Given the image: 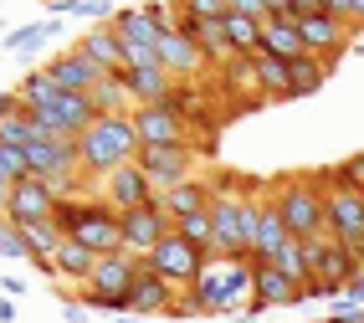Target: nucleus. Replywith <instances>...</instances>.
Instances as JSON below:
<instances>
[{
    "label": "nucleus",
    "instance_id": "33",
    "mask_svg": "<svg viewBox=\"0 0 364 323\" xmlns=\"http://www.w3.org/2000/svg\"><path fill=\"white\" fill-rule=\"evenodd\" d=\"M328 72H333V62H323V57H298V62H293V97L318 92V88L328 83Z\"/></svg>",
    "mask_w": 364,
    "mask_h": 323
},
{
    "label": "nucleus",
    "instance_id": "50",
    "mask_svg": "<svg viewBox=\"0 0 364 323\" xmlns=\"http://www.w3.org/2000/svg\"><path fill=\"white\" fill-rule=\"evenodd\" d=\"M16 108H21V97L16 92H0V113H16Z\"/></svg>",
    "mask_w": 364,
    "mask_h": 323
},
{
    "label": "nucleus",
    "instance_id": "18",
    "mask_svg": "<svg viewBox=\"0 0 364 323\" xmlns=\"http://www.w3.org/2000/svg\"><path fill=\"white\" fill-rule=\"evenodd\" d=\"M57 201H62L57 185L26 175V180L11 185V221H16V226H21V221H52L57 216Z\"/></svg>",
    "mask_w": 364,
    "mask_h": 323
},
{
    "label": "nucleus",
    "instance_id": "49",
    "mask_svg": "<svg viewBox=\"0 0 364 323\" xmlns=\"http://www.w3.org/2000/svg\"><path fill=\"white\" fill-rule=\"evenodd\" d=\"M0 221H11V185H0Z\"/></svg>",
    "mask_w": 364,
    "mask_h": 323
},
{
    "label": "nucleus",
    "instance_id": "40",
    "mask_svg": "<svg viewBox=\"0 0 364 323\" xmlns=\"http://www.w3.org/2000/svg\"><path fill=\"white\" fill-rule=\"evenodd\" d=\"M31 175V164H26V149H11V144H0V185H16V180H26Z\"/></svg>",
    "mask_w": 364,
    "mask_h": 323
},
{
    "label": "nucleus",
    "instance_id": "54",
    "mask_svg": "<svg viewBox=\"0 0 364 323\" xmlns=\"http://www.w3.org/2000/svg\"><path fill=\"white\" fill-rule=\"evenodd\" d=\"M323 323H338V318H323Z\"/></svg>",
    "mask_w": 364,
    "mask_h": 323
},
{
    "label": "nucleus",
    "instance_id": "36",
    "mask_svg": "<svg viewBox=\"0 0 364 323\" xmlns=\"http://www.w3.org/2000/svg\"><path fill=\"white\" fill-rule=\"evenodd\" d=\"M36 139V123L26 108H16V113H0V144H11V149H26Z\"/></svg>",
    "mask_w": 364,
    "mask_h": 323
},
{
    "label": "nucleus",
    "instance_id": "23",
    "mask_svg": "<svg viewBox=\"0 0 364 323\" xmlns=\"http://www.w3.org/2000/svg\"><path fill=\"white\" fill-rule=\"evenodd\" d=\"M262 52H267V57H282V62L308 57L298 21H293V16H267V26H262Z\"/></svg>",
    "mask_w": 364,
    "mask_h": 323
},
{
    "label": "nucleus",
    "instance_id": "7",
    "mask_svg": "<svg viewBox=\"0 0 364 323\" xmlns=\"http://www.w3.org/2000/svg\"><path fill=\"white\" fill-rule=\"evenodd\" d=\"M26 164H31V175L46 180V185H57L62 195H77V175H82V164H77V139H46L36 134L26 144Z\"/></svg>",
    "mask_w": 364,
    "mask_h": 323
},
{
    "label": "nucleus",
    "instance_id": "53",
    "mask_svg": "<svg viewBox=\"0 0 364 323\" xmlns=\"http://www.w3.org/2000/svg\"><path fill=\"white\" fill-rule=\"evenodd\" d=\"M359 267H364V241H359Z\"/></svg>",
    "mask_w": 364,
    "mask_h": 323
},
{
    "label": "nucleus",
    "instance_id": "43",
    "mask_svg": "<svg viewBox=\"0 0 364 323\" xmlns=\"http://www.w3.org/2000/svg\"><path fill=\"white\" fill-rule=\"evenodd\" d=\"M333 175H338V180H344L349 190H364V154H354V159H344V164H338V169H333Z\"/></svg>",
    "mask_w": 364,
    "mask_h": 323
},
{
    "label": "nucleus",
    "instance_id": "12",
    "mask_svg": "<svg viewBox=\"0 0 364 323\" xmlns=\"http://www.w3.org/2000/svg\"><path fill=\"white\" fill-rule=\"evenodd\" d=\"M113 26V36L124 41V57H129V67H149V62H159L154 57V41H159V31L149 26V16H144V6H118V16L108 21Z\"/></svg>",
    "mask_w": 364,
    "mask_h": 323
},
{
    "label": "nucleus",
    "instance_id": "4",
    "mask_svg": "<svg viewBox=\"0 0 364 323\" xmlns=\"http://www.w3.org/2000/svg\"><path fill=\"white\" fill-rule=\"evenodd\" d=\"M272 211L282 216V226L298 241L318 236L323 231V190H318V180H298V175L277 180L272 185Z\"/></svg>",
    "mask_w": 364,
    "mask_h": 323
},
{
    "label": "nucleus",
    "instance_id": "6",
    "mask_svg": "<svg viewBox=\"0 0 364 323\" xmlns=\"http://www.w3.org/2000/svg\"><path fill=\"white\" fill-rule=\"evenodd\" d=\"M318 190H323V231L333 241H344L349 252H359V241H364V195L349 190L333 169L318 175Z\"/></svg>",
    "mask_w": 364,
    "mask_h": 323
},
{
    "label": "nucleus",
    "instance_id": "21",
    "mask_svg": "<svg viewBox=\"0 0 364 323\" xmlns=\"http://www.w3.org/2000/svg\"><path fill=\"white\" fill-rule=\"evenodd\" d=\"M175 292H180V287H169L149 262H139V277H134V287H129V313H134V318L169 313V308H175Z\"/></svg>",
    "mask_w": 364,
    "mask_h": 323
},
{
    "label": "nucleus",
    "instance_id": "45",
    "mask_svg": "<svg viewBox=\"0 0 364 323\" xmlns=\"http://www.w3.org/2000/svg\"><path fill=\"white\" fill-rule=\"evenodd\" d=\"M231 11L236 16H252V21H267L272 11H267V0H231Z\"/></svg>",
    "mask_w": 364,
    "mask_h": 323
},
{
    "label": "nucleus",
    "instance_id": "25",
    "mask_svg": "<svg viewBox=\"0 0 364 323\" xmlns=\"http://www.w3.org/2000/svg\"><path fill=\"white\" fill-rule=\"evenodd\" d=\"M77 52H82V57H92L103 72H124V67H129L124 41L113 36V26H87V31L77 36Z\"/></svg>",
    "mask_w": 364,
    "mask_h": 323
},
{
    "label": "nucleus",
    "instance_id": "11",
    "mask_svg": "<svg viewBox=\"0 0 364 323\" xmlns=\"http://www.w3.org/2000/svg\"><path fill=\"white\" fill-rule=\"evenodd\" d=\"M98 190H103V206L118 211V216H129V211H139V206H154V201H159V190L149 185V175H144L139 164L113 169L108 180H98Z\"/></svg>",
    "mask_w": 364,
    "mask_h": 323
},
{
    "label": "nucleus",
    "instance_id": "1",
    "mask_svg": "<svg viewBox=\"0 0 364 323\" xmlns=\"http://www.w3.org/2000/svg\"><path fill=\"white\" fill-rule=\"evenodd\" d=\"M134 159H139L134 113H98V123L77 139V164L87 180H108L113 169H124Z\"/></svg>",
    "mask_w": 364,
    "mask_h": 323
},
{
    "label": "nucleus",
    "instance_id": "30",
    "mask_svg": "<svg viewBox=\"0 0 364 323\" xmlns=\"http://www.w3.org/2000/svg\"><path fill=\"white\" fill-rule=\"evenodd\" d=\"M221 26H226L231 57H257V52H262V26H267V21H252V16H236V11H231Z\"/></svg>",
    "mask_w": 364,
    "mask_h": 323
},
{
    "label": "nucleus",
    "instance_id": "38",
    "mask_svg": "<svg viewBox=\"0 0 364 323\" xmlns=\"http://www.w3.org/2000/svg\"><path fill=\"white\" fill-rule=\"evenodd\" d=\"M144 16H149V26L164 36V31H180V6L175 0H139Z\"/></svg>",
    "mask_w": 364,
    "mask_h": 323
},
{
    "label": "nucleus",
    "instance_id": "46",
    "mask_svg": "<svg viewBox=\"0 0 364 323\" xmlns=\"http://www.w3.org/2000/svg\"><path fill=\"white\" fill-rule=\"evenodd\" d=\"M344 297H349V303H354V308H364V267H359V272H354V277L344 282Z\"/></svg>",
    "mask_w": 364,
    "mask_h": 323
},
{
    "label": "nucleus",
    "instance_id": "24",
    "mask_svg": "<svg viewBox=\"0 0 364 323\" xmlns=\"http://www.w3.org/2000/svg\"><path fill=\"white\" fill-rule=\"evenodd\" d=\"M159 211L169 216V226L185 221V216H205V211H210V185H205V180H185V185H175V190H164V195H159Z\"/></svg>",
    "mask_w": 364,
    "mask_h": 323
},
{
    "label": "nucleus",
    "instance_id": "22",
    "mask_svg": "<svg viewBox=\"0 0 364 323\" xmlns=\"http://www.w3.org/2000/svg\"><path fill=\"white\" fill-rule=\"evenodd\" d=\"M118 83L129 88V97H134V108H149V103H164L169 92H175V78L159 67V62H149V67H124L118 72Z\"/></svg>",
    "mask_w": 364,
    "mask_h": 323
},
{
    "label": "nucleus",
    "instance_id": "27",
    "mask_svg": "<svg viewBox=\"0 0 364 323\" xmlns=\"http://www.w3.org/2000/svg\"><path fill=\"white\" fill-rule=\"evenodd\" d=\"M52 267H57V277H72V282H87V277H92V267H98V252H87L82 241H72V236H62V246H57V257H52Z\"/></svg>",
    "mask_w": 364,
    "mask_h": 323
},
{
    "label": "nucleus",
    "instance_id": "19",
    "mask_svg": "<svg viewBox=\"0 0 364 323\" xmlns=\"http://www.w3.org/2000/svg\"><path fill=\"white\" fill-rule=\"evenodd\" d=\"M298 31H303L308 57L338 62V52H344V41H349V21H344V16H333V11H318V16L298 21Z\"/></svg>",
    "mask_w": 364,
    "mask_h": 323
},
{
    "label": "nucleus",
    "instance_id": "31",
    "mask_svg": "<svg viewBox=\"0 0 364 323\" xmlns=\"http://www.w3.org/2000/svg\"><path fill=\"white\" fill-rule=\"evenodd\" d=\"M16 226V221H11ZM21 241L31 246V262H52L57 257V246H62V231H57V221H21Z\"/></svg>",
    "mask_w": 364,
    "mask_h": 323
},
{
    "label": "nucleus",
    "instance_id": "17",
    "mask_svg": "<svg viewBox=\"0 0 364 323\" xmlns=\"http://www.w3.org/2000/svg\"><path fill=\"white\" fill-rule=\"evenodd\" d=\"M252 308L247 313H262V308H282V303H303V287L287 277L277 262H252Z\"/></svg>",
    "mask_w": 364,
    "mask_h": 323
},
{
    "label": "nucleus",
    "instance_id": "52",
    "mask_svg": "<svg viewBox=\"0 0 364 323\" xmlns=\"http://www.w3.org/2000/svg\"><path fill=\"white\" fill-rule=\"evenodd\" d=\"M113 323H139V318H134V313H118V318H113Z\"/></svg>",
    "mask_w": 364,
    "mask_h": 323
},
{
    "label": "nucleus",
    "instance_id": "13",
    "mask_svg": "<svg viewBox=\"0 0 364 323\" xmlns=\"http://www.w3.org/2000/svg\"><path fill=\"white\" fill-rule=\"evenodd\" d=\"M118 231H124V252L129 257H149L154 246L169 236V216L159 211V201L154 206H139V211H129V216H118Z\"/></svg>",
    "mask_w": 364,
    "mask_h": 323
},
{
    "label": "nucleus",
    "instance_id": "39",
    "mask_svg": "<svg viewBox=\"0 0 364 323\" xmlns=\"http://www.w3.org/2000/svg\"><path fill=\"white\" fill-rule=\"evenodd\" d=\"M221 72H226V88H231V92H236V88H252V92H257V57H231ZM257 97H262V92H257Z\"/></svg>",
    "mask_w": 364,
    "mask_h": 323
},
{
    "label": "nucleus",
    "instance_id": "3",
    "mask_svg": "<svg viewBox=\"0 0 364 323\" xmlns=\"http://www.w3.org/2000/svg\"><path fill=\"white\" fill-rule=\"evenodd\" d=\"M139 277V257L129 252H108L98 257L92 277L82 282V308H98V313H129V287Z\"/></svg>",
    "mask_w": 364,
    "mask_h": 323
},
{
    "label": "nucleus",
    "instance_id": "28",
    "mask_svg": "<svg viewBox=\"0 0 364 323\" xmlns=\"http://www.w3.org/2000/svg\"><path fill=\"white\" fill-rule=\"evenodd\" d=\"M287 241H298V236L282 226V216L272 211V195H267V211H262V236H257V246H252V262H272Z\"/></svg>",
    "mask_w": 364,
    "mask_h": 323
},
{
    "label": "nucleus",
    "instance_id": "9",
    "mask_svg": "<svg viewBox=\"0 0 364 323\" xmlns=\"http://www.w3.org/2000/svg\"><path fill=\"white\" fill-rule=\"evenodd\" d=\"M144 262H149V267L159 272V277H164L169 287H196V277L205 272L210 252H200V246H190V241H180L175 231H169V236H164V241H159Z\"/></svg>",
    "mask_w": 364,
    "mask_h": 323
},
{
    "label": "nucleus",
    "instance_id": "47",
    "mask_svg": "<svg viewBox=\"0 0 364 323\" xmlns=\"http://www.w3.org/2000/svg\"><path fill=\"white\" fill-rule=\"evenodd\" d=\"M323 6H328V11H333V16H344V21H349V16H354V0H323Z\"/></svg>",
    "mask_w": 364,
    "mask_h": 323
},
{
    "label": "nucleus",
    "instance_id": "26",
    "mask_svg": "<svg viewBox=\"0 0 364 323\" xmlns=\"http://www.w3.org/2000/svg\"><path fill=\"white\" fill-rule=\"evenodd\" d=\"M180 31H185V36H196V46H200V57H205L210 67H226V62H231V46H226V26H221V21L180 16Z\"/></svg>",
    "mask_w": 364,
    "mask_h": 323
},
{
    "label": "nucleus",
    "instance_id": "37",
    "mask_svg": "<svg viewBox=\"0 0 364 323\" xmlns=\"http://www.w3.org/2000/svg\"><path fill=\"white\" fill-rule=\"evenodd\" d=\"M175 231L180 241H190V246H200V252H210V211L205 216H185V221H175Z\"/></svg>",
    "mask_w": 364,
    "mask_h": 323
},
{
    "label": "nucleus",
    "instance_id": "29",
    "mask_svg": "<svg viewBox=\"0 0 364 323\" xmlns=\"http://www.w3.org/2000/svg\"><path fill=\"white\" fill-rule=\"evenodd\" d=\"M16 97H21V108H26V113H46V108H52L57 97H62V88L52 83V72L41 67V72H26V78H21Z\"/></svg>",
    "mask_w": 364,
    "mask_h": 323
},
{
    "label": "nucleus",
    "instance_id": "44",
    "mask_svg": "<svg viewBox=\"0 0 364 323\" xmlns=\"http://www.w3.org/2000/svg\"><path fill=\"white\" fill-rule=\"evenodd\" d=\"M318 11H328L323 0H287V11H282V16H293V21H308V16H318Z\"/></svg>",
    "mask_w": 364,
    "mask_h": 323
},
{
    "label": "nucleus",
    "instance_id": "42",
    "mask_svg": "<svg viewBox=\"0 0 364 323\" xmlns=\"http://www.w3.org/2000/svg\"><path fill=\"white\" fill-rule=\"evenodd\" d=\"M0 257L6 262H31V246L21 241V231L11 226V221H0Z\"/></svg>",
    "mask_w": 364,
    "mask_h": 323
},
{
    "label": "nucleus",
    "instance_id": "20",
    "mask_svg": "<svg viewBox=\"0 0 364 323\" xmlns=\"http://www.w3.org/2000/svg\"><path fill=\"white\" fill-rule=\"evenodd\" d=\"M46 72H52V83L62 88V92H92L108 72L92 62V57H82L77 46H67V52H57L52 62H46Z\"/></svg>",
    "mask_w": 364,
    "mask_h": 323
},
{
    "label": "nucleus",
    "instance_id": "35",
    "mask_svg": "<svg viewBox=\"0 0 364 323\" xmlns=\"http://www.w3.org/2000/svg\"><path fill=\"white\" fill-rule=\"evenodd\" d=\"M272 262H277V267H282L298 287H303V282H313V252H308V241H287Z\"/></svg>",
    "mask_w": 364,
    "mask_h": 323
},
{
    "label": "nucleus",
    "instance_id": "32",
    "mask_svg": "<svg viewBox=\"0 0 364 323\" xmlns=\"http://www.w3.org/2000/svg\"><path fill=\"white\" fill-rule=\"evenodd\" d=\"M46 36H62V21H57V16L36 21V26H16V31L6 36V52H41Z\"/></svg>",
    "mask_w": 364,
    "mask_h": 323
},
{
    "label": "nucleus",
    "instance_id": "15",
    "mask_svg": "<svg viewBox=\"0 0 364 323\" xmlns=\"http://www.w3.org/2000/svg\"><path fill=\"white\" fill-rule=\"evenodd\" d=\"M72 241H82L87 252H98V257H108V252H124V231H118V211H108L103 201H87V211H82V221L67 231Z\"/></svg>",
    "mask_w": 364,
    "mask_h": 323
},
{
    "label": "nucleus",
    "instance_id": "16",
    "mask_svg": "<svg viewBox=\"0 0 364 323\" xmlns=\"http://www.w3.org/2000/svg\"><path fill=\"white\" fill-rule=\"evenodd\" d=\"M308 252H313V277H318V282H333L338 292H344V282L359 272V252H349V246L333 241L328 231L308 236Z\"/></svg>",
    "mask_w": 364,
    "mask_h": 323
},
{
    "label": "nucleus",
    "instance_id": "5",
    "mask_svg": "<svg viewBox=\"0 0 364 323\" xmlns=\"http://www.w3.org/2000/svg\"><path fill=\"white\" fill-rule=\"evenodd\" d=\"M241 185H247V175H221V185H210V257H247Z\"/></svg>",
    "mask_w": 364,
    "mask_h": 323
},
{
    "label": "nucleus",
    "instance_id": "10",
    "mask_svg": "<svg viewBox=\"0 0 364 323\" xmlns=\"http://www.w3.org/2000/svg\"><path fill=\"white\" fill-rule=\"evenodd\" d=\"M134 134H139V149L144 144H190L196 123L175 103H149V108H134Z\"/></svg>",
    "mask_w": 364,
    "mask_h": 323
},
{
    "label": "nucleus",
    "instance_id": "2",
    "mask_svg": "<svg viewBox=\"0 0 364 323\" xmlns=\"http://www.w3.org/2000/svg\"><path fill=\"white\" fill-rule=\"evenodd\" d=\"M252 257H210L205 272L196 277V297L205 318L210 313H247L252 308Z\"/></svg>",
    "mask_w": 364,
    "mask_h": 323
},
{
    "label": "nucleus",
    "instance_id": "55",
    "mask_svg": "<svg viewBox=\"0 0 364 323\" xmlns=\"http://www.w3.org/2000/svg\"><path fill=\"white\" fill-rule=\"evenodd\" d=\"M359 195H364V190H359Z\"/></svg>",
    "mask_w": 364,
    "mask_h": 323
},
{
    "label": "nucleus",
    "instance_id": "34",
    "mask_svg": "<svg viewBox=\"0 0 364 323\" xmlns=\"http://www.w3.org/2000/svg\"><path fill=\"white\" fill-rule=\"evenodd\" d=\"M87 97H92V108H98V113H134V97H129L124 83H118V72H108Z\"/></svg>",
    "mask_w": 364,
    "mask_h": 323
},
{
    "label": "nucleus",
    "instance_id": "8",
    "mask_svg": "<svg viewBox=\"0 0 364 323\" xmlns=\"http://www.w3.org/2000/svg\"><path fill=\"white\" fill-rule=\"evenodd\" d=\"M134 164L149 175V185L159 195L185 185V180H196V149H190V144H144Z\"/></svg>",
    "mask_w": 364,
    "mask_h": 323
},
{
    "label": "nucleus",
    "instance_id": "14",
    "mask_svg": "<svg viewBox=\"0 0 364 323\" xmlns=\"http://www.w3.org/2000/svg\"><path fill=\"white\" fill-rule=\"evenodd\" d=\"M154 57H159V67H164L175 83H196V78H205V72H210V62L200 57L196 36H185V31H164V36L154 41Z\"/></svg>",
    "mask_w": 364,
    "mask_h": 323
},
{
    "label": "nucleus",
    "instance_id": "51",
    "mask_svg": "<svg viewBox=\"0 0 364 323\" xmlns=\"http://www.w3.org/2000/svg\"><path fill=\"white\" fill-rule=\"evenodd\" d=\"M11 318H16V308H11V303H0V323H11Z\"/></svg>",
    "mask_w": 364,
    "mask_h": 323
},
{
    "label": "nucleus",
    "instance_id": "41",
    "mask_svg": "<svg viewBox=\"0 0 364 323\" xmlns=\"http://www.w3.org/2000/svg\"><path fill=\"white\" fill-rule=\"evenodd\" d=\"M180 16H200V21H226L231 16V0H175Z\"/></svg>",
    "mask_w": 364,
    "mask_h": 323
},
{
    "label": "nucleus",
    "instance_id": "48",
    "mask_svg": "<svg viewBox=\"0 0 364 323\" xmlns=\"http://www.w3.org/2000/svg\"><path fill=\"white\" fill-rule=\"evenodd\" d=\"M349 31H364V0H354V16H349Z\"/></svg>",
    "mask_w": 364,
    "mask_h": 323
}]
</instances>
